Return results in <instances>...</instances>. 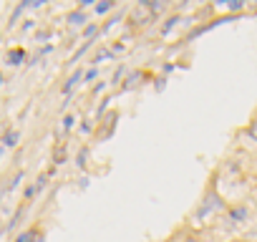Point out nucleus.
Instances as JSON below:
<instances>
[{
    "instance_id": "f257e3e1",
    "label": "nucleus",
    "mask_w": 257,
    "mask_h": 242,
    "mask_svg": "<svg viewBox=\"0 0 257 242\" xmlns=\"http://www.w3.org/2000/svg\"><path fill=\"white\" fill-rule=\"evenodd\" d=\"M224 209H227V204H224L222 194L217 192V187H214V184H209V187L204 189V194H202L199 207L194 209V217H197V219H204V217L217 214V212H224Z\"/></svg>"
},
{
    "instance_id": "f03ea898",
    "label": "nucleus",
    "mask_w": 257,
    "mask_h": 242,
    "mask_svg": "<svg viewBox=\"0 0 257 242\" xmlns=\"http://www.w3.org/2000/svg\"><path fill=\"white\" fill-rule=\"evenodd\" d=\"M152 21H157V16H154V11L149 8V3H139V6L134 8V13H132V23L147 26V23H152Z\"/></svg>"
},
{
    "instance_id": "7ed1b4c3",
    "label": "nucleus",
    "mask_w": 257,
    "mask_h": 242,
    "mask_svg": "<svg viewBox=\"0 0 257 242\" xmlns=\"http://www.w3.org/2000/svg\"><path fill=\"white\" fill-rule=\"evenodd\" d=\"M247 214H249V209H247L244 204L227 207V217H229V222H234V224H242V222L247 219Z\"/></svg>"
},
{
    "instance_id": "20e7f679",
    "label": "nucleus",
    "mask_w": 257,
    "mask_h": 242,
    "mask_svg": "<svg viewBox=\"0 0 257 242\" xmlns=\"http://www.w3.org/2000/svg\"><path fill=\"white\" fill-rule=\"evenodd\" d=\"M86 21H88V16L78 8V11H73V13H68V26H76V28H81V26H86Z\"/></svg>"
},
{
    "instance_id": "39448f33",
    "label": "nucleus",
    "mask_w": 257,
    "mask_h": 242,
    "mask_svg": "<svg viewBox=\"0 0 257 242\" xmlns=\"http://www.w3.org/2000/svg\"><path fill=\"white\" fill-rule=\"evenodd\" d=\"M81 78H83V73H81V71H76V73L63 83V93H71V91H73V86H78V83H81Z\"/></svg>"
},
{
    "instance_id": "423d86ee",
    "label": "nucleus",
    "mask_w": 257,
    "mask_h": 242,
    "mask_svg": "<svg viewBox=\"0 0 257 242\" xmlns=\"http://www.w3.org/2000/svg\"><path fill=\"white\" fill-rule=\"evenodd\" d=\"M36 237H38V229H36V227H31V229H26L23 234H18V239H16V242H36Z\"/></svg>"
},
{
    "instance_id": "0eeeda50",
    "label": "nucleus",
    "mask_w": 257,
    "mask_h": 242,
    "mask_svg": "<svg viewBox=\"0 0 257 242\" xmlns=\"http://www.w3.org/2000/svg\"><path fill=\"white\" fill-rule=\"evenodd\" d=\"M83 36H86V41H93V36H98V23H88Z\"/></svg>"
},
{
    "instance_id": "6e6552de",
    "label": "nucleus",
    "mask_w": 257,
    "mask_h": 242,
    "mask_svg": "<svg viewBox=\"0 0 257 242\" xmlns=\"http://www.w3.org/2000/svg\"><path fill=\"white\" fill-rule=\"evenodd\" d=\"M23 56H26V53H23L21 48H18V51H11V53H8V63H11V66H18Z\"/></svg>"
},
{
    "instance_id": "1a4fd4ad",
    "label": "nucleus",
    "mask_w": 257,
    "mask_h": 242,
    "mask_svg": "<svg viewBox=\"0 0 257 242\" xmlns=\"http://www.w3.org/2000/svg\"><path fill=\"white\" fill-rule=\"evenodd\" d=\"M111 8H113L111 0H106V3H96V16H103V13H108Z\"/></svg>"
},
{
    "instance_id": "9d476101",
    "label": "nucleus",
    "mask_w": 257,
    "mask_h": 242,
    "mask_svg": "<svg viewBox=\"0 0 257 242\" xmlns=\"http://www.w3.org/2000/svg\"><path fill=\"white\" fill-rule=\"evenodd\" d=\"M177 21H179V16H172V18H169V23H167V26L162 28V33H169V31L174 28V23H177Z\"/></svg>"
},
{
    "instance_id": "9b49d317",
    "label": "nucleus",
    "mask_w": 257,
    "mask_h": 242,
    "mask_svg": "<svg viewBox=\"0 0 257 242\" xmlns=\"http://www.w3.org/2000/svg\"><path fill=\"white\" fill-rule=\"evenodd\" d=\"M249 134L257 139V113H254V116H252V121H249Z\"/></svg>"
},
{
    "instance_id": "f8f14e48",
    "label": "nucleus",
    "mask_w": 257,
    "mask_h": 242,
    "mask_svg": "<svg viewBox=\"0 0 257 242\" xmlns=\"http://www.w3.org/2000/svg\"><path fill=\"white\" fill-rule=\"evenodd\" d=\"M16 142H18V132H11V134L6 137V144H8V147H13Z\"/></svg>"
},
{
    "instance_id": "ddd939ff",
    "label": "nucleus",
    "mask_w": 257,
    "mask_h": 242,
    "mask_svg": "<svg viewBox=\"0 0 257 242\" xmlns=\"http://www.w3.org/2000/svg\"><path fill=\"white\" fill-rule=\"evenodd\" d=\"M227 6H229V11H242V8H244L242 0H232V3H227Z\"/></svg>"
},
{
    "instance_id": "4468645a",
    "label": "nucleus",
    "mask_w": 257,
    "mask_h": 242,
    "mask_svg": "<svg viewBox=\"0 0 257 242\" xmlns=\"http://www.w3.org/2000/svg\"><path fill=\"white\" fill-rule=\"evenodd\" d=\"M184 242H204V239H202L199 234H192V232H189V234H184Z\"/></svg>"
},
{
    "instance_id": "2eb2a0df",
    "label": "nucleus",
    "mask_w": 257,
    "mask_h": 242,
    "mask_svg": "<svg viewBox=\"0 0 257 242\" xmlns=\"http://www.w3.org/2000/svg\"><path fill=\"white\" fill-rule=\"evenodd\" d=\"M73 121H76L73 116H66V118H63V127H66V129H71V127H73Z\"/></svg>"
},
{
    "instance_id": "dca6fc26",
    "label": "nucleus",
    "mask_w": 257,
    "mask_h": 242,
    "mask_svg": "<svg viewBox=\"0 0 257 242\" xmlns=\"http://www.w3.org/2000/svg\"><path fill=\"white\" fill-rule=\"evenodd\" d=\"M232 242H242V239H232Z\"/></svg>"
}]
</instances>
